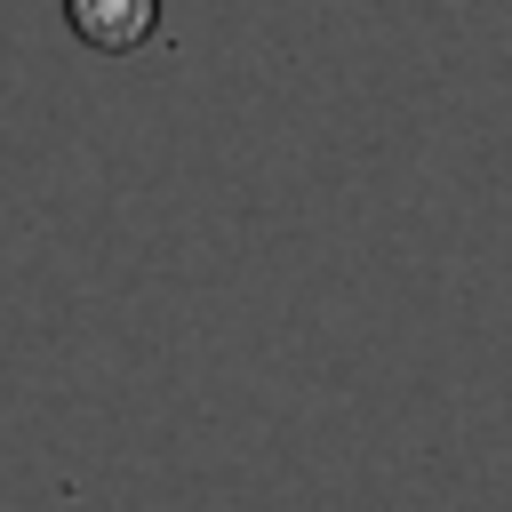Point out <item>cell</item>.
I'll list each match as a JSON object with an SVG mask.
<instances>
[{
	"label": "cell",
	"instance_id": "obj_1",
	"mask_svg": "<svg viewBox=\"0 0 512 512\" xmlns=\"http://www.w3.org/2000/svg\"><path fill=\"white\" fill-rule=\"evenodd\" d=\"M64 24H72L88 48H104V56H128V48H144V40H152V24H160V0H64Z\"/></svg>",
	"mask_w": 512,
	"mask_h": 512
}]
</instances>
